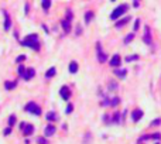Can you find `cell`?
Returning <instances> with one entry per match:
<instances>
[{
    "instance_id": "cell-24",
    "label": "cell",
    "mask_w": 161,
    "mask_h": 144,
    "mask_svg": "<svg viewBox=\"0 0 161 144\" xmlns=\"http://www.w3.org/2000/svg\"><path fill=\"white\" fill-rule=\"evenodd\" d=\"M4 86H6V89H14L17 86V82H12V83H10V82H6Z\"/></svg>"
},
{
    "instance_id": "cell-39",
    "label": "cell",
    "mask_w": 161,
    "mask_h": 144,
    "mask_svg": "<svg viewBox=\"0 0 161 144\" xmlns=\"http://www.w3.org/2000/svg\"><path fill=\"white\" fill-rule=\"evenodd\" d=\"M133 6H134V7H139V6H140V1L134 0V1H133Z\"/></svg>"
},
{
    "instance_id": "cell-27",
    "label": "cell",
    "mask_w": 161,
    "mask_h": 144,
    "mask_svg": "<svg viewBox=\"0 0 161 144\" xmlns=\"http://www.w3.org/2000/svg\"><path fill=\"white\" fill-rule=\"evenodd\" d=\"M17 72H18V75H21V76H23V75L26 74V68H24L23 65H20V66H18V69H17Z\"/></svg>"
},
{
    "instance_id": "cell-8",
    "label": "cell",
    "mask_w": 161,
    "mask_h": 144,
    "mask_svg": "<svg viewBox=\"0 0 161 144\" xmlns=\"http://www.w3.org/2000/svg\"><path fill=\"white\" fill-rule=\"evenodd\" d=\"M60 93H61V97L64 99V100H68L69 99V88L68 86H62L61 88V91H60Z\"/></svg>"
},
{
    "instance_id": "cell-12",
    "label": "cell",
    "mask_w": 161,
    "mask_h": 144,
    "mask_svg": "<svg viewBox=\"0 0 161 144\" xmlns=\"http://www.w3.org/2000/svg\"><path fill=\"white\" fill-rule=\"evenodd\" d=\"M129 21H130V16H126L124 18H120L119 21H116V27H117V28H120V27H123L124 24H127Z\"/></svg>"
},
{
    "instance_id": "cell-18",
    "label": "cell",
    "mask_w": 161,
    "mask_h": 144,
    "mask_svg": "<svg viewBox=\"0 0 161 144\" xmlns=\"http://www.w3.org/2000/svg\"><path fill=\"white\" fill-rule=\"evenodd\" d=\"M92 18H93V11H86L85 13V23L86 24H89Z\"/></svg>"
},
{
    "instance_id": "cell-36",
    "label": "cell",
    "mask_w": 161,
    "mask_h": 144,
    "mask_svg": "<svg viewBox=\"0 0 161 144\" xmlns=\"http://www.w3.org/2000/svg\"><path fill=\"white\" fill-rule=\"evenodd\" d=\"M72 110H74V106L72 105H68V107L65 109V113H71Z\"/></svg>"
},
{
    "instance_id": "cell-26",
    "label": "cell",
    "mask_w": 161,
    "mask_h": 144,
    "mask_svg": "<svg viewBox=\"0 0 161 144\" xmlns=\"http://www.w3.org/2000/svg\"><path fill=\"white\" fill-rule=\"evenodd\" d=\"M112 122L113 123H119V122H120V113H114V114H113Z\"/></svg>"
},
{
    "instance_id": "cell-5",
    "label": "cell",
    "mask_w": 161,
    "mask_h": 144,
    "mask_svg": "<svg viewBox=\"0 0 161 144\" xmlns=\"http://www.w3.org/2000/svg\"><path fill=\"white\" fill-rule=\"evenodd\" d=\"M143 41H144L147 45H151V41H153V38H151V30H150V27H148V26H145V27H144Z\"/></svg>"
},
{
    "instance_id": "cell-17",
    "label": "cell",
    "mask_w": 161,
    "mask_h": 144,
    "mask_svg": "<svg viewBox=\"0 0 161 144\" xmlns=\"http://www.w3.org/2000/svg\"><path fill=\"white\" fill-rule=\"evenodd\" d=\"M45 117H47V120H48V122H55V120H57V113H54V112H48V113H47V116H45Z\"/></svg>"
},
{
    "instance_id": "cell-23",
    "label": "cell",
    "mask_w": 161,
    "mask_h": 144,
    "mask_svg": "<svg viewBox=\"0 0 161 144\" xmlns=\"http://www.w3.org/2000/svg\"><path fill=\"white\" fill-rule=\"evenodd\" d=\"M119 103H120V99H119L117 96H114V97L110 99V106H117Z\"/></svg>"
},
{
    "instance_id": "cell-35",
    "label": "cell",
    "mask_w": 161,
    "mask_h": 144,
    "mask_svg": "<svg viewBox=\"0 0 161 144\" xmlns=\"http://www.w3.org/2000/svg\"><path fill=\"white\" fill-rule=\"evenodd\" d=\"M37 141H38V144H48V141H47V140H44L43 137H38V139H37Z\"/></svg>"
},
{
    "instance_id": "cell-14",
    "label": "cell",
    "mask_w": 161,
    "mask_h": 144,
    "mask_svg": "<svg viewBox=\"0 0 161 144\" xmlns=\"http://www.w3.org/2000/svg\"><path fill=\"white\" fill-rule=\"evenodd\" d=\"M32 131H34V126L32 124H26V127L23 128V134L24 136H30Z\"/></svg>"
},
{
    "instance_id": "cell-7",
    "label": "cell",
    "mask_w": 161,
    "mask_h": 144,
    "mask_svg": "<svg viewBox=\"0 0 161 144\" xmlns=\"http://www.w3.org/2000/svg\"><path fill=\"white\" fill-rule=\"evenodd\" d=\"M120 62H122L120 55H119V54H114V55L112 57V59H110V62H109V64H110V66H114V68H116V66H119V65H120Z\"/></svg>"
},
{
    "instance_id": "cell-21",
    "label": "cell",
    "mask_w": 161,
    "mask_h": 144,
    "mask_svg": "<svg viewBox=\"0 0 161 144\" xmlns=\"http://www.w3.org/2000/svg\"><path fill=\"white\" fill-rule=\"evenodd\" d=\"M91 139H92V134L89 131H86L85 133V141H83V144H91Z\"/></svg>"
},
{
    "instance_id": "cell-28",
    "label": "cell",
    "mask_w": 161,
    "mask_h": 144,
    "mask_svg": "<svg viewBox=\"0 0 161 144\" xmlns=\"http://www.w3.org/2000/svg\"><path fill=\"white\" fill-rule=\"evenodd\" d=\"M72 10L71 9H68V11H66V18L65 20H68V21H72Z\"/></svg>"
},
{
    "instance_id": "cell-4",
    "label": "cell",
    "mask_w": 161,
    "mask_h": 144,
    "mask_svg": "<svg viewBox=\"0 0 161 144\" xmlns=\"http://www.w3.org/2000/svg\"><path fill=\"white\" fill-rule=\"evenodd\" d=\"M96 51H97V59H99V62H106L108 55L102 51V45H100V43H96Z\"/></svg>"
},
{
    "instance_id": "cell-34",
    "label": "cell",
    "mask_w": 161,
    "mask_h": 144,
    "mask_svg": "<svg viewBox=\"0 0 161 144\" xmlns=\"http://www.w3.org/2000/svg\"><path fill=\"white\" fill-rule=\"evenodd\" d=\"M102 106H110V99H108V97H106V99L102 102Z\"/></svg>"
},
{
    "instance_id": "cell-6",
    "label": "cell",
    "mask_w": 161,
    "mask_h": 144,
    "mask_svg": "<svg viewBox=\"0 0 161 144\" xmlns=\"http://www.w3.org/2000/svg\"><path fill=\"white\" fill-rule=\"evenodd\" d=\"M141 117H143V110L141 109H134L131 112V120L133 122H139Z\"/></svg>"
},
{
    "instance_id": "cell-19",
    "label": "cell",
    "mask_w": 161,
    "mask_h": 144,
    "mask_svg": "<svg viewBox=\"0 0 161 144\" xmlns=\"http://www.w3.org/2000/svg\"><path fill=\"white\" fill-rule=\"evenodd\" d=\"M55 74H57V69H55V66H51V68H49L48 71H47L45 76H47V78H52V76H54Z\"/></svg>"
},
{
    "instance_id": "cell-32",
    "label": "cell",
    "mask_w": 161,
    "mask_h": 144,
    "mask_svg": "<svg viewBox=\"0 0 161 144\" xmlns=\"http://www.w3.org/2000/svg\"><path fill=\"white\" fill-rule=\"evenodd\" d=\"M139 26H140V18H136V21H134V26H133L134 31H136V30H139Z\"/></svg>"
},
{
    "instance_id": "cell-13",
    "label": "cell",
    "mask_w": 161,
    "mask_h": 144,
    "mask_svg": "<svg viewBox=\"0 0 161 144\" xmlns=\"http://www.w3.org/2000/svg\"><path fill=\"white\" fill-rule=\"evenodd\" d=\"M3 13H4V30L9 31L10 30V26H12V21H10V17H9V14L6 11H3Z\"/></svg>"
},
{
    "instance_id": "cell-41",
    "label": "cell",
    "mask_w": 161,
    "mask_h": 144,
    "mask_svg": "<svg viewBox=\"0 0 161 144\" xmlns=\"http://www.w3.org/2000/svg\"><path fill=\"white\" fill-rule=\"evenodd\" d=\"M43 30H45V31H47V32H49V30H48V28H47V26H45V24H43Z\"/></svg>"
},
{
    "instance_id": "cell-33",
    "label": "cell",
    "mask_w": 161,
    "mask_h": 144,
    "mask_svg": "<svg viewBox=\"0 0 161 144\" xmlns=\"http://www.w3.org/2000/svg\"><path fill=\"white\" fill-rule=\"evenodd\" d=\"M151 139H154V140H160L161 134L160 133H154V134H151Z\"/></svg>"
},
{
    "instance_id": "cell-37",
    "label": "cell",
    "mask_w": 161,
    "mask_h": 144,
    "mask_svg": "<svg viewBox=\"0 0 161 144\" xmlns=\"http://www.w3.org/2000/svg\"><path fill=\"white\" fill-rule=\"evenodd\" d=\"M24 59H26V55H18V57H17V62H21V61H24Z\"/></svg>"
},
{
    "instance_id": "cell-1",
    "label": "cell",
    "mask_w": 161,
    "mask_h": 144,
    "mask_svg": "<svg viewBox=\"0 0 161 144\" xmlns=\"http://www.w3.org/2000/svg\"><path fill=\"white\" fill-rule=\"evenodd\" d=\"M21 44L26 45V47H30L31 49H35V51L40 49V43H38V35H37V34L28 35L24 41H21Z\"/></svg>"
},
{
    "instance_id": "cell-16",
    "label": "cell",
    "mask_w": 161,
    "mask_h": 144,
    "mask_svg": "<svg viewBox=\"0 0 161 144\" xmlns=\"http://www.w3.org/2000/svg\"><path fill=\"white\" fill-rule=\"evenodd\" d=\"M69 72H71V74H76V72H78V64H76L75 61H72V62L69 64Z\"/></svg>"
},
{
    "instance_id": "cell-38",
    "label": "cell",
    "mask_w": 161,
    "mask_h": 144,
    "mask_svg": "<svg viewBox=\"0 0 161 144\" xmlns=\"http://www.w3.org/2000/svg\"><path fill=\"white\" fill-rule=\"evenodd\" d=\"M3 133H4V136H7L9 133H12V127H7L6 130H4V131H3Z\"/></svg>"
},
{
    "instance_id": "cell-15",
    "label": "cell",
    "mask_w": 161,
    "mask_h": 144,
    "mask_svg": "<svg viewBox=\"0 0 161 144\" xmlns=\"http://www.w3.org/2000/svg\"><path fill=\"white\" fill-rule=\"evenodd\" d=\"M61 26H62V28H64V31L66 32V34L71 31V21H68V20H62Z\"/></svg>"
},
{
    "instance_id": "cell-31",
    "label": "cell",
    "mask_w": 161,
    "mask_h": 144,
    "mask_svg": "<svg viewBox=\"0 0 161 144\" xmlns=\"http://www.w3.org/2000/svg\"><path fill=\"white\" fill-rule=\"evenodd\" d=\"M117 88H119L117 83H114V82H110V83H109V89H110V91H116Z\"/></svg>"
},
{
    "instance_id": "cell-25",
    "label": "cell",
    "mask_w": 161,
    "mask_h": 144,
    "mask_svg": "<svg viewBox=\"0 0 161 144\" xmlns=\"http://www.w3.org/2000/svg\"><path fill=\"white\" fill-rule=\"evenodd\" d=\"M133 38H134V34H133V32H131V34H127L126 38H124V44H129L130 41H133Z\"/></svg>"
},
{
    "instance_id": "cell-30",
    "label": "cell",
    "mask_w": 161,
    "mask_h": 144,
    "mask_svg": "<svg viewBox=\"0 0 161 144\" xmlns=\"http://www.w3.org/2000/svg\"><path fill=\"white\" fill-rule=\"evenodd\" d=\"M14 123H16V116H10V117H9V126L12 127Z\"/></svg>"
},
{
    "instance_id": "cell-29",
    "label": "cell",
    "mask_w": 161,
    "mask_h": 144,
    "mask_svg": "<svg viewBox=\"0 0 161 144\" xmlns=\"http://www.w3.org/2000/svg\"><path fill=\"white\" fill-rule=\"evenodd\" d=\"M161 124V119H156V120H153L151 123H150V126L153 127V126H160Z\"/></svg>"
},
{
    "instance_id": "cell-42",
    "label": "cell",
    "mask_w": 161,
    "mask_h": 144,
    "mask_svg": "<svg viewBox=\"0 0 161 144\" xmlns=\"http://www.w3.org/2000/svg\"><path fill=\"white\" fill-rule=\"evenodd\" d=\"M156 144H158V143H156Z\"/></svg>"
},
{
    "instance_id": "cell-9",
    "label": "cell",
    "mask_w": 161,
    "mask_h": 144,
    "mask_svg": "<svg viewBox=\"0 0 161 144\" xmlns=\"http://www.w3.org/2000/svg\"><path fill=\"white\" fill-rule=\"evenodd\" d=\"M113 74H114L116 76H119V78H124L126 74H127V71H126L124 68H116V69L113 71Z\"/></svg>"
},
{
    "instance_id": "cell-2",
    "label": "cell",
    "mask_w": 161,
    "mask_h": 144,
    "mask_svg": "<svg viewBox=\"0 0 161 144\" xmlns=\"http://www.w3.org/2000/svg\"><path fill=\"white\" fill-rule=\"evenodd\" d=\"M127 9H129V6L127 4H120V6H117L114 10L112 11V14H110V18L112 20H116V18H119V17H122L126 11H127Z\"/></svg>"
},
{
    "instance_id": "cell-11",
    "label": "cell",
    "mask_w": 161,
    "mask_h": 144,
    "mask_svg": "<svg viewBox=\"0 0 161 144\" xmlns=\"http://www.w3.org/2000/svg\"><path fill=\"white\" fill-rule=\"evenodd\" d=\"M54 133H55V126H52V124H48V126L45 127V131H44L45 137H51V136H52Z\"/></svg>"
},
{
    "instance_id": "cell-22",
    "label": "cell",
    "mask_w": 161,
    "mask_h": 144,
    "mask_svg": "<svg viewBox=\"0 0 161 144\" xmlns=\"http://www.w3.org/2000/svg\"><path fill=\"white\" fill-rule=\"evenodd\" d=\"M41 3H43V9L48 10L49 7H51V3H52V1H51V0H43Z\"/></svg>"
},
{
    "instance_id": "cell-20",
    "label": "cell",
    "mask_w": 161,
    "mask_h": 144,
    "mask_svg": "<svg viewBox=\"0 0 161 144\" xmlns=\"http://www.w3.org/2000/svg\"><path fill=\"white\" fill-rule=\"evenodd\" d=\"M139 59V55L134 54V55H127L126 57V62H133V61H137Z\"/></svg>"
},
{
    "instance_id": "cell-3",
    "label": "cell",
    "mask_w": 161,
    "mask_h": 144,
    "mask_svg": "<svg viewBox=\"0 0 161 144\" xmlns=\"http://www.w3.org/2000/svg\"><path fill=\"white\" fill-rule=\"evenodd\" d=\"M26 110L27 112H30L31 114H34V116H40L41 114V109L34 103V102H30V103H27V106H26Z\"/></svg>"
},
{
    "instance_id": "cell-40",
    "label": "cell",
    "mask_w": 161,
    "mask_h": 144,
    "mask_svg": "<svg viewBox=\"0 0 161 144\" xmlns=\"http://www.w3.org/2000/svg\"><path fill=\"white\" fill-rule=\"evenodd\" d=\"M80 32H82V28L80 27H76V35H79Z\"/></svg>"
},
{
    "instance_id": "cell-10",
    "label": "cell",
    "mask_w": 161,
    "mask_h": 144,
    "mask_svg": "<svg viewBox=\"0 0 161 144\" xmlns=\"http://www.w3.org/2000/svg\"><path fill=\"white\" fill-rule=\"evenodd\" d=\"M26 71H27V72H26V74L23 75V78H24L26 80H30L32 76L35 75V71H34L32 68H28V69H26Z\"/></svg>"
}]
</instances>
